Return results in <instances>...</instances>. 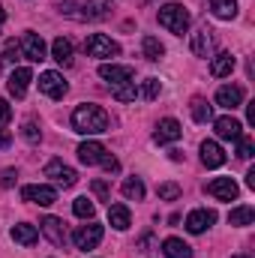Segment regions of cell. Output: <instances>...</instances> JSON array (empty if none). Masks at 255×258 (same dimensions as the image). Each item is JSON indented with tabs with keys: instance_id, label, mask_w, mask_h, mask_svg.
Masks as SVG:
<instances>
[{
	"instance_id": "40",
	"label": "cell",
	"mask_w": 255,
	"mask_h": 258,
	"mask_svg": "<svg viewBox=\"0 0 255 258\" xmlns=\"http://www.w3.org/2000/svg\"><path fill=\"white\" fill-rule=\"evenodd\" d=\"M9 120H12V108H9L6 99H0V126H6Z\"/></svg>"
},
{
	"instance_id": "6",
	"label": "cell",
	"mask_w": 255,
	"mask_h": 258,
	"mask_svg": "<svg viewBox=\"0 0 255 258\" xmlns=\"http://www.w3.org/2000/svg\"><path fill=\"white\" fill-rule=\"evenodd\" d=\"M39 90H42L45 96H51V99H63L66 90H69V84L63 81V75H60V72L48 69V72H42V75H39Z\"/></svg>"
},
{
	"instance_id": "4",
	"label": "cell",
	"mask_w": 255,
	"mask_h": 258,
	"mask_svg": "<svg viewBox=\"0 0 255 258\" xmlns=\"http://www.w3.org/2000/svg\"><path fill=\"white\" fill-rule=\"evenodd\" d=\"M72 243H75V249H81V252H87V249H96V246L102 243V225L90 222V225H81V228H75V234H72Z\"/></svg>"
},
{
	"instance_id": "26",
	"label": "cell",
	"mask_w": 255,
	"mask_h": 258,
	"mask_svg": "<svg viewBox=\"0 0 255 258\" xmlns=\"http://www.w3.org/2000/svg\"><path fill=\"white\" fill-rule=\"evenodd\" d=\"M210 12L222 21L237 18V0H210Z\"/></svg>"
},
{
	"instance_id": "30",
	"label": "cell",
	"mask_w": 255,
	"mask_h": 258,
	"mask_svg": "<svg viewBox=\"0 0 255 258\" xmlns=\"http://www.w3.org/2000/svg\"><path fill=\"white\" fill-rule=\"evenodd\" d=\"M123 195H126L129 201H141V198H144V183H141V177H126V180H123Z\"/></svg>"
},
{
	"instance_id": "2",
	"label": "cell",
	"mask_w": 255,
	"mask_h": 258,
	"mask_svg": "<svg viewBox=\"0 0 255 258\" xmlns=\"http://www.w3.org/2000/svg\"><path fill=\"white\" fill-rule=\"evenodd\" d=\"M189 12H186V6H180V3H165V6H159V24L168 30V33H177V36H183L186 30H189Z\"/></svg>"
},
{
	"instance_id": "10",
	"label": "cell",
	"mask_w": 255,
	"mask_h": 258,
	"mask_svg": "<svg viewBox=\"0 0 255 258\" xmlns=\"http://www.w3.org/2000/svg\"><path fill=\"white\" fill-rule=\"evenodd\" d=\"M30 81H33V72H30L27 66H18V69H12V75H9V81H6V90H9L15 99H24Z\"/></svg>"
},
{
	"instance_id": "23",
	"label": "cell",
	"mask_w": 255,
	"mask_h": 258,
	"mask_svg": "<svg viewBox=\"0 0 255 258\" xmlns=\"http://www.w3.org/2000/svg\"><path fill=\"white\" fill-rule=\"evenodd\" d=\"M234 63H237V60H234L228 51H219V54L210 60V75H213V78H225V75H231Z\"/></svg>"
},
{
	"instance_id": "7",
	"label": "cell",
	"mask_w": 255,
	"mask_h": 258,
	"mask_svg": "<svg viewBox=\"0 0 255 258\" xmlns=\"http://www.w3.org/2000/svg\"><path fill=\"white\" fill-rule=\"evenodd\" d=\"M21 198L30 201V204H39V207H48L57 201V189L54 186H45V183H30L21 189Z\"/></svg>"
},
{
	"instance_id": "31",
	"label": "cell",
	"mask_w": 255,
	"mask_h": 258,
	"mask_svg": "<svg viewBox=\"0 0 255 258\" xmlns=\"http://www.w3.org/2000/svg\"><path fill=\"white\" fill-rule=\"evenodd\" d=\"M162 54H165V45L156 36H144V57L147 60H159Z\"/></svg>"
},
{
	"instance_id": "39",
	"label": "cell",
	"mask_w": 255,
	"mask_h": 258,
	"mask_svg": "<svg viewBox=\"0 0 255 258\" xmlns=\"http://www.w3.org/2000/svg\"><path fill=\"white\" fill-rule=\"evenodd\" d=\"M90 189H93V195H96L99 201H108V183H105V180H93Z\"/></svg>"
},
{
	"instance_id": "15",
	"label": "cell",
	"mask_w": 255,
	"mask_h": 258,
	"mask_svg": "<svg viewBox=\"0 0 255 258\" xmlns=\"http://www.w3.org/2000/svg\"><path fill=\"white\" fill-rule=\"evenodd\" d=\"M180 135H183V126H180L174 117H165V120H159V123H156L153 141H156V144H171V141H177Z\"/></svg>"
},
{
	"instance_id": "44",
	"label": "cell",
	"mask_w": 255,
	"mask_h": 258,
	"mask_svg": "<svg viewBox=\"0 0 255 258\" xmlns=\"http://www.w3.org/2000/svg\"><path fill=\"white\" fill-rule=\"evenodd\" d=\"M246 108H249V123H255V102H249Z\"/></svg>"
},
{
	"instance_id": "36",
	"label": "cell",
	"mask_w": 255,
	"mask_h": 258,
	"mask_svg": "<svg viewBox=\"0 0 255 258\" xmlns=\"http://www.w3.org/2000/svg\"><path fill=\"white\" fill-rule=\"evenodd\" d=\"M252 153H255V141L246 138V135H240V138H237V156H240V159H249Z\"/></svg>"
},
{
	"instance_id": "18",
	"label": "cell",
	"mask_w": 255,
	"mask_h": 258,
	"mask_svg": "<svg viewBox=\"0 0 255 258\" xmlns=\"http://www.w3.org/2000/svg\"><path fill=\"white\" fill-rule=\"evenodd\" d=\"M105 147L99 144V141H84V144H78V159L84 162V165H99L102 159H105Z\"/></svg>"
},
{
	"instance_id": "14",
	"label": "cell",
	"mask_w": 255,
	"mask_h": 258,
	"mask_svg": "<svg viewBox=\"0 0 255 258\" xmlns=\"http://www.w3.org/2000/svg\"><path fill=\"white\" fill-rule=\"evenodd\" d=\"M213 222H216V213H213V210H207V207L192 210L189 216H186V231H189V234H204Z\"/></svg>"
},
{
	"instance_id": "42",
	"label": "cell",
	"mask_w": 255,
	"mask_h": 258,
	"mask_svg": "<svg viewBox=\"0 0 255 258\" xmlns=\"http://www.w3.org/2000/svg\"><path fill=\"white\" fill-rule=\"evenodd\" d=\"M246 186H249V189H255V168H249V171H246Z\"/></svg>"
},
{
	"instance_id": "25",
	"label": "cell",
	"mask_w": 255,
	"mask_h": 258,
	"mask_svg": "<svg viewBox=\"0 0 255 258\" xmlns=\"http://www.w3.org/2000/svg\"><path fill=\"white\" fill-rule=\"evenodd\" d=\"M51 57L60 66H72V42L63 39V36H57V39L51 42Z\"/></svg>"
},
{
	"instance_id": "29",
	"label": "cell",
	"mask_w": 255,
	"mask_h": 258,
	"mask_svg": "<svg viewBox=\"0 0 255 258\" xmlns=\"http://www.w3.org/2000/svg\"><path fill=\"white\" fill-rule=\"evenodd\" d=\"M111 96H114L117 102H135L138 87H135V81H129V84H117V87H111Z\"/></svg>"
},
{
	"instance_id": "16",
	"label": "cell",
	"mask_w": 255,
	"mask_h": 258,
	"mask_svg": "<svg viewBox=\"0 0 255 258\" xmlns=\"http://www.w3.org/2000/svg\"><path fill=\"white\" fill-rule=\"evenodd\" d=\"M39 231H42L54 246H63L66 243V228H63V222H60L57 216H45V219L39 222Z\"/></svg>"
},
{
	"instance_id": "37",
	"label": "cell",
	"mask_w": 255,
	"mask_h": 258,
	"mask_svg": "<svg viewBox=\"0 0 255 258\" xmlns=\"http://www.w3.org/2000/svg\"><path fill=\"white\" fill-rule=\"evenodd\" d=\"M21 132H24V138H27L30 144H39V141H42V129L36 126V120H27Z\"/></svg>"
},
{
	"instance_id": "35",
	"label": "cell",
	"mask_w": 255,
	"mask_h": 258,
	"mask_svg": "<svg viewBox=\"0 0 255 258\" xmlns=\"http://www.w3.org/2000/svg\"><path fill=\"white\" fill-rule=\"evenodd\" d=\"M156 195H159L162 201H177V198H180V186H177V183H159Z\"/></svg>"
},
{
	"instance_id": "38",
	"label": "cell",
	"mask_w": 255,
	"mask_h": 258,
	"mask_svg": "<svg viewBox=\"0 0 255 258\" xmlns=\"http://www.w3.org/2000/svg\"><path fill=\"white\" fill-rule=\"evenodd\" d=\"M15 180H18V171H15V168H3V174H0V186L9 189V186H15Z\"/></svg>"
},
{
	"instance_id": "8",
	"label": "cell",
	"mask_w": 255,
	"mask_h": 258,
	"mask_svg": "<svg viewBox=\"0 0 255 258\" xmlns=\"http://www.w3.org/2000/svg\"><path fill=\"white\" fill-rule=\"evenodd\" d=\"M45 177H51L57 186H63V189H69V186H75V180H78V174H75V168H69V165H63L60 159H51L48 165H45Z\"/></svg>"
},
{
	"instance_id": "20",
	"label": "cell",
	"mask_w": 255,
	"mask_h": 258,
	"mask_svg": "<svg viewBox=\"0 0 255 258\" xmlns=\"http://www.w3.org/2000/svg\"><path fill=\"white\" fill-rule=\"evenodd\" d=\"M201 162H204L207 168H219V165H225V153H222V147H219L216 141H204V144H201Z\"/></svg>"
},
{
	"instance_id": "45",
	"label": "cell",
	"mask_w": 255,
	"mask_h": 258,
	"mask_svg": "<svg viewBox=\"0 0 255 258\" xmlns=\"http://www.w3.org/2000/svg\"><path fill=\"white\" fill-rule=\"evenodd\" d=\"M3 21H6V12H3V6H0V27H3Z\"/></svg>"
},
{
	"instance_id": "19",
	"label": "cell",
	"mask_w": 255,
	"mask_h": 258,
	"mask_svg": "<svg viewBox=\"0 0 255 258\" xmlns=\"http://www.w3.org/2000/svg\"><path fill=\"white\" fill-rule=\"evenodd\" d=\"M111 9H114V0H87L81 18H87V21H102V18L111 15Z\"/></svg>"
},
{
	"instance_id": "33",
	"label": "cell",
	"mask_w": 255,
	"mask_h": 258,
	"mask_svg": "<svg viewBox=\"0 0 255 258\" xmlns=\"http://www.w3.org/2000/svg\"><path fill=\"white\" fill-rule=\"evenodd\" d=\"M159 93H162L159 78H144V84H141V96H144V99H156Z\"/></svg>"
},
{
	"instance_id": "46",
	"label": "cell",
	"mask_w": 255,
	"mask_h": 258,
	"mask_svg": "<svg viewBox=\"0 0 255 258\" xmlns=\"http://www.w3.org/2000/svg\"><path fill=\"white\" fill-rule=\"evenodd\" d=\"M234 258H249V255H234Z\"/></svg>"
},
{
	"instance_id": "41",
	"label": "cell",
	"mask_w": 255,
	"mask_h": 258,
	"mask_svg": "<svg viewBox=\"0 0 255 258\" xmlns=\"http://www.w3.org/2000/svg\"><path fill=\"white\" fill-rule=\"evenodd\" d=\"M99 165H102V168H105V171H117V168H120V162H117V159H114V156H111V153H105V159H102V162H99Z\"/></svg>"
},
{
	"instance_id": "9",
	"label": "cell",
	"mask_w": 255,
	"mask_h": 258,
	"mask_svg": "<svg viewBox=\"0 0 255 258\" xmlns=\"http://www.w3.org/2000/svg\"><path fill=\"white\" fill-rule=\"evenodd\" d=\"M99 78H105L111 87H117V84H129L135 78V69L132 66H120V63H102L99 66Z\"/></svg>"
},
{
	"instance_id": "28",
	"label": "cell",
	"mask_w": 255,
	"mask_h": 258,
	"mask_svg": "<svg viewBox=\"0 0 255 258\" xmlns=\"http://www.w3.org/2000/svg\"><path fill=\"white\" fill-rule=\"evenodd\" d=\"M192 120L195 123H207V120H213V108L207 105V99H192Z\"/></svg>"
},
{
	"instance_id": "17",
	"label": "cell",
	"mask_w": 255,
	"mask_h": 258,
	"mask_svg": "<svg viewBox=\"0 0 255 258\" xmlns=\"http://www.w3.org/2000/svg\"><path fill=\"white\" fill-rule=\"evenodd\" d=\"M213 126H216V135H219L222 141H237V138L243 135V126H240V120H237V117H231V114L219 117Z\"/></svg>"
},
{
	"instance_id": "13",
	"label": "cell",
	"mask_w": 255,
	"mask_h": 258,
	"mask_svg": "<svg viewBox=\"0 0 255 258\" xmlns=\"http://www.w3.org/2000/svg\"><path fill=\"white\" fill-rule=\"evenodd\" d=\"M192 54L195 57H210L213 54V30L207 24H201L195 33H192Z\"/></svg>"
},
{
	"instance_id": "22",
	"label": "cell",
	"mask_w": 255,
	"mask_h": 258,
	"mask_svg": "<svg viewBox=\"0 0 255 258\" xmlns=\"http://www.w3.org/2000/svg\"><path fill=\"white\" fill-rule=\"evenodd\" d=\"M108 222H111V228L126 231L129 225H132V216H129L126 204H111V207H108Z\"/></svg>"
},
{
	"instance_id": "11",
	"label": "cell",
	"mask_w": 255,
	"mask_h": 258,
	"mask_svg": "<svg viewBox=\"0 0 255 258\" xmlns=\"http://www.w3.org/2000/svg\"><path fill=\"white\" fill-rule=\"evenodd\" d=\"M243 99H246V93H243V87H240V84H225V87H219V90H216V105H222V108H228V111L240 108V105H243Z\"/></svg>"
},
{
	"instance_id": "43",
	"label": "cell",
	"mask_w": 255,
	"mask_h": 258,
	"mask_svg": "<svg viewBox=\"0 0 255 258\" xmlns=\"http://www.w3.org/2000/svg\"><path fill=\"white\" fill-rule=\"evenodd\" d=\"M9 138H12V135H9L6 129H0V147H6V144H9Z\"/></svg>"
},
{
	"instance_id": "21",
	"label": "cell",
	"mask_w": 255,
	"mask_h": 258,
	"mask_svg": "<svg viewBox=\"0 0 255 258\" xmlns=\"http://www.w3.org/2000/svg\"><path fill=\"white\" fill-rule=\"evenodd\" d=\"M12 240L21 243V246H33V243L39 240V231H36V225H30V222H18V225H12Z\"/></svg>"
},
{
	"instance_id": "32",
	"label": "cell",
	"mask_w": 255,
	"mask_h": 258,
	"mask_svg": "<svg viewBox=\"0 0 255 258\" xmlns=\"http://www.w3.org/2000/svg\"><path fill=\"white\" fill-rule=\"evenodd\" d=\"M72 210H75V216H78V219H93V213H96V207H93V201H90L87 195H81V198H75V204H72Z\"/></svg>"
},
{
	"instance_id": "24",
	"label": "cell",
	"mask_w": 255,
	"mask_h": 258,
	"mask_svg": "<svg viewBox=\"0 0 255 258\" xmlns=\"http://www.w3.org/2000/svg\"><path fill=\"white\" fill-rule=\"evenodd\" d=\"M162 252H165V258H192V246L180 237H168L162 243Z\"/></svg>"
},
{
	"instance_id": "3",
	"label": "cell",
	"mask_w": 255,
	"mask_h": 258,
	"mask_svg": "<svg viewBox=\"0 0 255 258\" xmlns=\"http://www.w3.org/2000/svg\"><path fill=\"white\" fill-rule=\"evenodd\" d=\"M84 51L90 57H96V60H108V57H117L120 54V45L111 36H105V33H93V36H87Z\"/></svg>"
},
{
	"instance_id": "27",
	"label": "cell",
	"mask_w": 255,
	"mask_h": 258,
	"mask_svg": "<svg viewBox=\"0 0 255 258\" xmlns=\"http://www.w3.org/2000/svg\"><path fill=\"white\" fill-rule=\"evenodd\" d=\"M228 222H231V225H252V222H255V210L249 207V204L234 207V210L228 213Z\"/></svg>"
},
{
	"instance_id": "12",
	"label": "cell",
	"mask_w": 255,
	"mask_h": 258,
	"mask_svg": "<svg viewBox=\"0 0 255 258\" xmlns=\"http://www.w3.org/2000/svg\"><path fill=\"white\" fill-rule=\"evenodd\" d=\"M207 195H213V198H219V201H234L240 189H237V183L231 180V177H216V180H210L207 183Z\"/></svg>"
},
{
	"instance_id": "34",
	"label": "cell",
	"mask_w": 255,
	"mask_h": 258,
	"mask_svg": "<svg viewBox=\"0 0 255 258\" xmlns=\"http://www.w3.org/2000/svg\"><path fill=\"white\" fill-rule=\"evenodd\" d=\"M0 60H6V63H15V60H21V45L15 42V39H9L6 45H3V57Z\"/></svg>"
},
{
	"instance_id": "5",
	"label": "cell",
	"mask_w": 255,
	"mask_h": 258,
	"mask_svg": "<svg viewBox=\"0 0 255 258\" xmlns=\"http://www.w3.org/2000/svg\"><path fill=\"white\" fill-rule=\"evenodd\" d=\"M21 54L27 57V60H33V63H39V60H45V54H48V48H45V39L39 36V33H33V30H27L24 36H21Z\"/></svg>"
},
{
	"instance_id": "1",
	"label": "cell",
	"mask_w": 255,
	"mask_h": 258,
	"mask_svg": "<svg viewBox=\"0 0 255 258\" xmlns=\"http://www.w3.org/2000/svg\"><path fill=\"white\" fill-rule=\"evenodd\" d=\"M108 114L105 108L93 105V102H84L72 111V129L78 135H99V132H108Z\"/></svg>"
}]
</instances>
